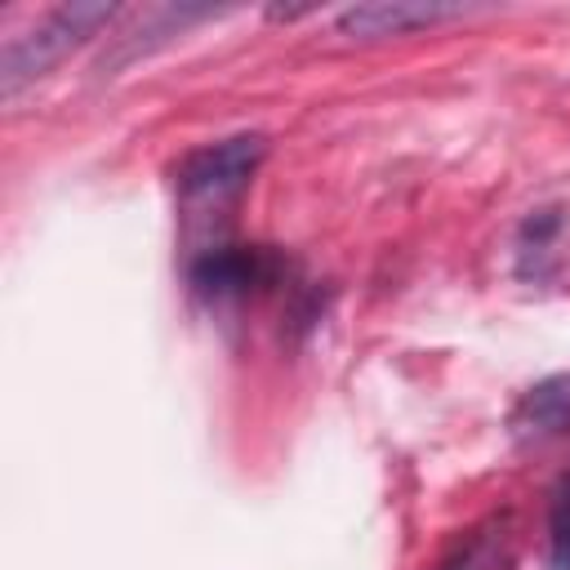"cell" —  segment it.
Segmentation results:
<instances>
[{"mask_svg": "<svg viewBox=\"0 0 570 570\" xmlns=\"http://www.w3.org/2000/svg\"><path fill=\"white\" fill-rule=\"evenodd\" d=\"M548 566L570 570V472H561L548 494Z\"/></svg>", "mask_w": 570, "mask_h": 570, "instance_id": "cell-6", "label": "cell"}, {"mask_svg": "<svg viewBox=\"0 0 570 570\" xmlns=\"http://www.w3.org/2000/svg\"><path fill=\"white\" fill-rule=\"evenodd\" d=\"M508 428L521 441L566 436L570 432V374H548L530 392H521V401L508 414Z\"/></svg>", "mask_w": 570, "mask_h": 570, "instance_id": "cell-5", "label": "cell"}, {"mask_svg": "<svg viewBox=\"0 0 570 570\" xmlns=\"http://www.w3.org/2000/svg\"><path fill=\"white\" fill-rule=\"evenodd\" d=\"M281 267V254H272L267 245H209L191 258L187 276L205 298H245L249 289L272 285Z\"/></svg>", "mask_w": 570, "mask_h": 570, "instance_id": "cell-3", "label": "cell"}, {"mask_svg": "<svg viewBox=\"0 0 570 570\" xmlns=\"http://www.w3.org/2000/svg\"><path fill=\"white\" fill-rule=\"evenodd\" d=\"M459 4H423V0H379V4H352L334 18V31L347 40H379V36H405L445 18H459Z\"/></svg>", "mask_w": 570, "mask_h": 570, "instance_id": "cell-4", "label": "cell"}, {"mask_svg": "<svg viewBox=\"0 0 570 570\" xmlns=\"http://www.w3.org/2000/svg\"><path fill=\"white\" fill-rule=\"evenodd\" d=\"M111 18H116V4H107V0H76V4L49 9L27 31L9 36V45L0 49V94L13 98L22 85L49 76L76 45H85Z\"/></svg>", "mask_w": 570, "mask_h": 570, "instance_id": "cell-1", "label": "cell"}, {"mask_svg": "<svg viewBox=\"0 0 570 570\" xmlns=\"http://www.w3.org/2000/svg\"><path fill=\"white\" fill-rule=\"evenodd\" d=\"M267 156L263 134H232L223 142L196 147L174 165V187L187 209H223L245 191V183L258 174Z\"/></svg>", "mask_w": 570, "mask_h": 570, "instance_id": "cell-2", "label": "cell"}, {"mask_svg": "<svg viewBox=\"0 0 570 570\" xmlns=\"http://www.w3.org/2000/svg\"><path fill=\"white\" fill-rule=\"evenodd\" d=\"M490 557H494L490 539H472V543L459 548V557H450L441 570H490Z\"/></svg>", "mask_w": 570, "mask_h": 570, "instance_id": "cell-7", "label": "cell"}]
</instances>
